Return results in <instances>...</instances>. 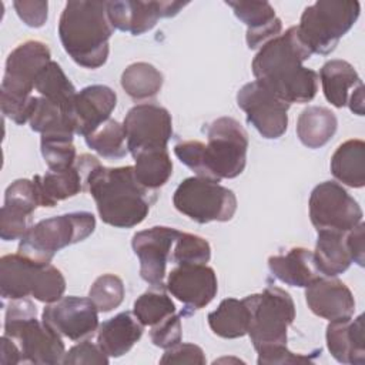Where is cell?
Returning a JSON list of instances; mask_svg holds the SVG:
<instances>
[{
  "label": "cell",
  "mask_w": 365,
  "mask_h": 365,
  "mask_svg": "<svg viewBox=\"0 0 365 365\" xmlns=\"http://www.w3.org/2000/svg\"><path fill=\"white\" fill-rule=\"evenodd\" d=\"M133 158L137 180L150 190L155 191L163 187L173 174V161L167 148L141 151Z\"/></svg>",
  "instance_id": "cell-34"
},
{
  "label": "cell",
  "mask_w": 365,
  "mask_h": 365,
  "mask_svg": "<svg viewBox=\"0 0 365 365\" xmlns=\"http://www.w3.org/2000/svg\"><path fill=\"white\" fill-rule=\"evenodd\" d=\"M167 291L184 304V314L207 307L218 291L215 271L207 264L177 265L167 277Z\"/></svg>",
  "instance_id": "cell-16"
},
{
  "label": "cell",
  "mask_w": 365,
  "mask_h": 365,
  "mask_svg": "<svg viewBox=\"0 0 365 365\" xmlns=\"http://www.w3.org/2000/svg\"><path fill=\"white\" fill-rule=\"evenodd\" d=\"M4 335L19 345L23 362L37 365L63 362L66 348L61 336L37 319V308L27 298L11 299L7 305Z\"/></svg>",
  "instance_id": "cell-6"
},
{
  "label": "cell",
  "mask_w": 365,
  "mask_h": 365,
  "mask_svg": "<svg viewBox=\"0 0 365 365\" xmlns=\"http://www.w3.org/2000/svg\"><path fill=\"white\" fill-rule=\"evenodd\" d=\"M164 83L163 74L150 63L130 64L121 74V87L133 100H145L158 94Z\"/></svg>",
  "instance_id": "cell-33"
},
{
  "label": "cell",
  "mask_w": 365,
  "mask_h": 365,
  "mask_svg": "<svg viewBox=\"0 0 365 365\" xmlns=\"http://www.w3.org/2000/svg\"><path fill=\"white\" fill-rule=\"evenodd\" d=\"M319 78L325 98L336 108L348 104L349 88L362 84L354 66L339 58L327 61L319 70Z\"/></svg>",
  "instance_id": "cell-28"
},
{
  "label": "cell",
  "mask_w": 365,
  "mask_h": 365,
  "mask_svg": "<svg viewBox=\"0 0 365 365\" xmlns=\"http://www.w3.org/2000/svg\"><path fill=\"white\" fill-rule=\"evenodd\" d=\"M181 315H170L161 322L151 327L150 338L151 342L163 349H168L181 342Z\"/></svg>",
  "instance_id": "cell-42"
},
{
  "label": "cell",
  "mask_w": 365,
  "mask_h": 365,
  "mask_svg": "<svg viewBox=\"0 0 365 365\" xmlns=\"http://www.w3.org/2000/svg\"><path fill=\"white\" fill-rule=\"evenodd\" d=\"M180 234L175 228L155 225L133 235L131 247L140 261V275L147 284H163L167 262Z\"/></svg>",
  "instance_id": "cell-17"
},
{
  "label": "cell",
  "mask_w": 365,
  "mask_h": 365,
  "mask_svg": "<svg viewBox=\"0 0 365 365\" xmlns=\"http://www.w3.org/2000/svg\"><path fill=\"white\" fill-rule=\"evenodd\" d=\"M4 205L33 214L40 207V197L34 181L27 178L13 181L4 192Z\"/></svg>",
  "instance_id": "cell-40"
},
{
  "label": "cell",
  "mask_w": 365,
  "mask_h": 365,
  "mask_svg": "<svg viewBox=\"0 0 365 365\" xmlns=\"http://www.w3.org/2000/svg\"><path fill=\"white\" fill-rule=\"evenodd\" d=\"M29 123L31 130L40 133L41 135L76 134L71 114L41 96L34 97Z\"/></svg>",
  "instance_id": "cell-31"
},
{
  "label": "cell",
  "mask_w": 365,
  "mask_h": 365,
  "mask_svg": "<svg viewBox=\"0 0 365 365\" xmlns=\"http://www.w3.org/2000/svg\"><path fill=\"white\" fill-rule=\"evenodd\" d=\"M96 217L87 211L67 212L31 225L20 238L17 252L36 264H50L56 252L90 237Z\"/></svg>",
  "instance_id": "cell-7"
},
{
  "label": "cell",
  "mask_w": 365,
  "mask_h": 365,
  "mask_svg": "<svg viewBox=\"0 0 365 365\" xmlns=\"http://www.w3.org/2000/svg\"><path fill=\"white\" fill-rule=\"evenodd\" d=\"M317 232L318 237L314 258L321 275L336 277L345 272L352 264L346 247V232L331 230H319Z\"/></svg>",
  "instance_id": "cell-26"
},
{
  "label": "cell",
  "mask_w": 365,
  "mask_h": 365,
  "mask_svg": "<svg viewBox=\"0 0 365 365\" xmlns=\"http://www.w3.org/2000/svg\"><path fill=\"white\" fill-rule=\"evenodd\" d=\"M114 90L103 84H93L80 90L73 101L71 117L76 134L87 135L110 118L115 108Z\"/></svg>",
  "instance_id": "cell-21"
},
{
  "label": "cell",
  "mask_w": 365,
  "mask_h": 365,
  "mask_svg": "<svg viewBox=\"0 0 365 365\" xmlns=\"http://www.w3.org/2000/svg\"><path fill=\"white\" fill-rule=\"evenodd\" d=\"M325 338L328 351L338 362L349 365L365 364V335L362 314L355 319L346 318L329 321Z\"/></svg>",
  "instance_id": "cell-23"
},
{
  "label": "cell",
  "mask_w": 365,
  "mask_h": 365,
  "mask_svg": "<svg viewBox=\"0 0 365 365\" xmlns=\"http://www.w3.org/2000/svg\"><path fill=\"white\" fill-rule=\"evenodd\" d=\"M309 218L319 230L348 232L362 221L359 204L348 191L335 181L318 184L309 195Z\"/></svg>",
  "instance_id": "cell-12"
},
{
  "label": "cell",
  "mask_w": 365,
  "mask_h": 365,
  "mask_svg": "<svg viewBox=\"0 0 365 365\" xmlns=\"http://www.w3.org/2000/svg\"><path fill=\"white\" fill-rule=\"evenodd\" d=\"M113 31L107 1H68L58 21L64 51L84 68H98L107 61Z\"/></svg>",
  "instance_id": "cell-4"
},
{
  "label": "cell",
  "mask_w": 365,
  "mask_h": 365,
  "mask_svg": "<svg viewBox=\"0 0 365 365\" xmlns=\"http://www.w3.org/2000/svg\"><path fill=\"white\" fill-rule=\"evenodd\" d=\"M1 355H0V362L3 365H16V364H21L23 358H21V351L19 348V345L9 336L3 335L1 336Z\"/></svg>",
  "instance_id": "cell-48"
},
{
  "label": "cell",
  "mask_w": 365,
  "mask_h": 365,
  "mask_svg": "<svg viewBox=\"0 0 365 365\" xmlns=\"http://www.w3.org/2000/svg\"><path fill=\"white\" fill-rule=\"evenodd\" d=\"M34 90L44 98L57 104L71 114L73 101L77 94L73 83L64 74L60 64L50 61L37 76ZM73 118V117H71Z\"/></svg>",
  "instance_id": "cell-32"
},
{
  "label": "cell",
  "mask_w": 365,
  "mask_h": 365,
  "mask_svg": "<svg viewBox=\"0 0 365 365\" xmlns=\"http://www.w3.org/2000/svg\"><path fill=\"white\" fill-rule=\"evenodd\" d=\"M364 228L365 224L361 221L352 230L346 232V247L351 254L352 262H356L359 267L365 264V244H364Z\"/></svg>",
  "instance_id": "cell-47"
},
{
  "label": "cell",
  "mask_w": 365,
  "mask_h": 365,
  "mask_svg": "<svg viewBox=\"0 0 365 365\" xmlns=\"http://www.w3.org/2000/svg\"><path fill=\"white\" fill-rule=\"evenodd\" d=\"M66 291V279L51 264H36L17 254L0 258V294L4 299L29 295L44 304L58 301Z\"/></svg>",
  "instance_id": "cell-8"
},
{
  "label": "cell",
  "mask_w": 365,
  "mask_h": 365,
  "mask_svg": "<svg viewBox=\"0 0 365 365\" xmlns=\"http://www.w3.org/2000/svg\"><path fill=\"white\" fill-rule=\"evenodd\" d=\"M41 321L60 336L78 341L97 331L98 309L90 298L61 297L43 309Z\"/></svg>",
  "instance_id": "cell-15"
},
{
  "label": "cell",
  "mask_w": 365,
  "mask_h": 365,
  "mask_svg": "<svg viewBox=\"0 0 365 365\" xmlns=\"http://www.w3.org/2000/svg\"><path fill=\"white\" fill-rule=\"evenodd\" d=\"M211 258V247L207 240L190 232H181L175 240L171 261L177 265L207 264Z\"/></svg>",
  "instance_id": "cell-39"
},
{
  "label": "cell",
  "mask_w": 365,
  "mask_h": 365,
  "mask_svg": "<svg viewBox=\"0 0 365 365\" xmlns=\"http://www.w3.org/2000/svg\"><path fill=\"white\" fill-rule=\"evenodd\" d=\"M234 14L247 26V44L250 48H261L267 41L279 36L282 23L268 1L238 0L225 1Z\"/></svg>",
  "instance_id": "cell-22"
},
{
  "label": "cell",
  "mask_w": 365,
  "mask_h": 365,
  "mask_svg": "<svg viewBox=\"0 0 365 365\" xmlns=\"http://www.w3.org/2000/svg\"><path fill=\"white\" fill-rule=\"evenodd\" d=\"M338 127L336 115L327 107L309 106L297 121V135L308 148L324 147L335 134Z\"/></svg>",
  "instance_id": "cell-29"
},
{
  "label": "cell",
  "mask_w": 365,
  "mask_h": 365,
  "mask_svg": "<svg viewBox=\"0 0 365 365\" xmlns=\"http://www.w3.org/2000/svg\"><path fill=\"white\" fill-rule=\"evenodd\" d=\"M268 268L281 282L299 288H307L322 277L315 264L314 252L304 247H292L285 254L271 255Z\"/></svg>",
  "instance_id": "cell-24"
},
{
  "label": "cell",
  "mask_w": 365,
  "mask_h": 365,
  "mask_svg": "<svg viewBox=\"0 0 365 365\" xmlns=\"http://www.w3.org/2000/svg\"><path fill=\"white\" fill-rule=\"evenodd\" d=\"M67 364H87V365H107L108 355L100 348L98 344H93L91 341H83L68 349L64 354L63 362Z\"/></svg>",
  "instance_id": "cell-43"
},
{
  "label": "cell",
  "mask_w": 365,
  "mask_h": 365,
  "mask_svg": "<svg viewBox=\"0 0 365 365\" xmlns=\"http://www.w3.org/2000/svg\"><path fill=\"white\" fill-rule=\"evenodd\" d=\"M88 298L94 302L98 312H110L123 302L124 284L114 274H103L93 282Z\"/></svg>",
  "instance_id": "cell-38"
},
{
  "label": "cell",
  "mask_w": 365,
  "mask_h": 365,
  "mask_svg": "<svg viewBox=\"0 0 365 365\" xmlns=\"http://www.w3.org/2000/svg\"><path fill=\"white\" fill-rule=\"evenodd\" d=\"M86 144L98 155L110 160L123 158L127 153V137L123 124L108 118L84 137Z\"/></svg>",
  "instance_id": "cell-36"
},
{
  "label": "cell",
  "mask_w": 365,
  "mask_h": 365,
  "mask_svg": "<svg viewBox=\"0 0 365 365\" xmlns=\"http://www.w3.org/2000/svg\"><path fill=\"white\" fill-rule=\"evenodd\" d=\"M87 191L96 201L101 221L115 228H131L143 222L157 200V191L137 180L134 165H97L88 177Z\"/></svg>",
  "instance_id": "cell-3"
},
{
  "label": "cell",
  "mask_w": 365,
  "mask_h": 365,
  "mask_svg": "<svg viewBox=\"0 0 365 365\" xmlns=\"http://www.w3.org/2000/svg\"><path fill=\"white\" fill-rule=\"evenodd\" d=\"M359 10L358 1L318 0L302 11L298 34L311 54L327 56L355 24Z\"/></svg>",
  "instance_id": "cell-9"
},
{
  "label": "cell",
  "mask_w": 365,
  "mask_h": 365,
  "mask_svg": "<svg viewBox=\"0 0 365 365\" xmlns=\"http://www.w3.org/2000/svg\"><path fill=\"white\" fill-rule=\"evenodd\" d=\"M160 364H195L204 365L205 355L204 351L195 344L178 342L177 345L165 349L160 359Z\"/></svg>",
  "instance_id": "cell-44"
},
{
  "label": "cell",
  "mask_w": 365,
  "mask_h": 365,
  "mask_svg": "<svg viewBox=\"0 0 365 365\" xmlns=\"http://www.w3.org/2000/svg\"><path fill=\"white\" fill-rule=\"evenodd\" d=\"M331 173L339 182L362 188L365 185V143L358 138L342 143L331 157Z\"/></svg>",
  "instance_id": "cell-27"
},
{
  "label": "cell",
  "mask_w": 365,
  "mask_h": 365,
  "mask_svg": "<svg viewBox=\"0 0 365 365\" xmlns=\"http://www.w3.org/2000/svg\"><path fill=\"white\" fill-rule=\"evenodd\" d=\"M311 56L297 26H291L259 48L252 60V74L289 106L308 103L318 91V74L302 64Z\"/></svg>",
  "instance_id": "cell-1"
},
{
  "label": "cell",
  "mask_w": 365,
  "mask_h": 365,
  "mask_svg": "<svg viewBox=\"0 0 365 365\" xmlns=\"http://www.w3.org/2000/svg\"><path fill=\"white\" fill-rule=\"evenodd\" d=\"M133 312L144 327H153L175 314V305L167 294V287H164V284H157L151 285L148 291L134 301Z\"/></svg>",
  "instance_id": "cell-35"
},
{
  "label": "cell",
  "mask_w": 365,
  "mask_h": 365,
  "mask_svg": "<svg viewBox=\"0 0 365 365\" xmlns=\"http://www.w3.org/2000/svg\"><path fill=\"white\" fill-rule=\"evenodd\" d=\"M17 16L29 26V27H41L47 20V1H29V0H17L13 3Z\"/></svg>",
  "instance_id": "cell-46"
},
{
  "label": "cell",
  "mask_w": 365,
  "mask_h": 365,
  "mask_svg": "<svg viewBox=\"0 0 365 365\" xmlns=\"http://www.w3.org/2000/svg\"><path fill=\"white\" fill-rule=\"evenodd\" d=\"M308 308L328 321L352 318L355 299L351 289L335 277H321L305 289Z\"/></svg>",
  "instance_id": "cell-20"
},
{
  "label": "cell",
  "mask_w": 365,
  "mask_h": 365,
  "mask_svg": "<svg viewBox=\"0 0 365 365\" xmlns=\"http://www.w3.org/2000/svg\"><path fill=\"white\" fill-rule=\"evenodd\" d=\"M348 106L354 114L364 115V84L354 88L351 97L348 98Z\"/></svg>",
  "instance_id": "cell-49"
},
{
  "label": "cell",
  "mask_w": 365,
  "mask_h": 365,
  "mask_svg": "<svg viewBox=\"0 0 365 365\" xmlns=\"http://www.w3.org/2000/svg\"><path fill=\"white\" fill-rule=\"evenodd\" d=\"M237 104L247 114V121L264 138L275 140L287 131L289 104L259 81L244 84L237 93Z\"/></svg>",
  "instance_id": "cell-13"
},
{
  "label": "cell",
  "mask_w": 365,
  "mask_h": 365,
  "mask_svg": "<svg viewBox=\"0 0 365 365\" xmlns=\"http://www.w3.org/2000/svg\"><path fill=\"white\" fill-rule=\"evenodd\" d=\"M258 352L257 362L259 365H282V364H299L311 362V359L302 354L291 352L287 345H274L262 348Z\"/></svg>",
  "instance_id": "cell-45"
},
{
  "label": "cell",
  "mask_w": 365,
  "mask_h": 365,
  "mask_svg": "<svg viewBox=\"0 0 365 365\" xmlns=\"http://www.w3.org/2000/svg\"><path fill=\"white\" fill-rule=\"evenodd\" d=\"M144 325L134 312H120L98 327L97 344L108 356H123L143 336Z\"/></svg>",
  "instance_id": "cell-25"
},
{
  "label": "cell",
  "mask_w": 365,
  "mask_h": 365,
  "mask_svg": "<svg viewBox=\"0 0 365 365\" xmlns=\"http://www.w3.org/2000/svg\"><path fill=\"white\" fill-rule=\"evenodd\" d=\"M31 215L14 207L3 205L0 211V237L4 241L20 240L31 224Z\"/></svg>",
  "instance_id": "cell-41"
},
{
  "label": "cell",
  "mask_w": 365,
  "mask_h": 365,
  "mask_svg": "<svg viewBox=\"0 0 365 365\" xmlns=\"http://www.w3.org/2000/svg\"><path fill=\"white\" fill-rule=\"evenodd\" d=\"M173 204L177 211L198 224L225 222L237 211V197L232 190L198 175L180 182L174 191Z\"/></svg>",
  "instance_id": "cell-11"
},
{
  "label": "cell",
  "mask_w": 365,
  "mask_h": 365,
  "mask_svg": "<svg viewBox=\"0 0 365 365\" xmlns=\"http://www.w3.org/2000/svg\"><path fill=\"white\" fill-rule=\"evenodd\" d=\"M250 309L248 335L255 348L287 345L288 327L295 319V304L291 295L275 285L267 287L259 294L244 298Z\"/></svg>",
  "instance_id": "cell-10"
},
{
  "label": "cell",
  "mask_w": 365,
  "mask_h": 365,
  "mask_svg": "<svg viewBox=\"0 0 365 365\" xmlns=\"http://www.w3.org/2000/svg\"><path fill=\"white\" fill-rule=\"evenodd\" d=\"M48 47L37 40L19 44L6 60L0 86L1 113L19 125L29 121L34 96V83L38 73L51 61Z\"/></svg>",
  "instance_id": "cell-5"
},
{
  "label": "cell",
  "mask_w": 365,
  "mask_h": 365,
  "mask_svg": "<svg viewBox=\"0 0 365 365\" xmlns=\"http://www.w3.org/2000/svg\"><path fill=\"white\" fill-rule=\"evenodd\" d=\"M40 148L48 170L57 171L68 168L77 160L76 147L73 144V135H41Z\"/></svg>",
  "instance_id": "cell-37"
},
{
  "label": "cell",
  "mask_w": 365,
  "mask_h": 365,
  "mask_svg": "<svg viewBox=\"0 0 365 365\" xmlns=\"http://www.w3.org/2000/svg\"><path fill=\"white\" fill-rule=\"evenodd\" d=\"M211 331L225 339L244 336L250 327V309L244 299L225 298L207 317Z\"/></svg>",
  "instance_id": "cell-30"
},
{
  "label": "cell",
  "mask_w": 365,
  "mask_h": 365,
  "mask_svg": "<svg viewBox=\"0 0 365 365\" xmlns=\"http://www.w3.org/2000/svg\"><path fill=\"white\" fill-rule=\"evenodd\" d=\"M100 161L90 154H81L76 163L64 170H48L44 175H34L33 181L40 197V207H54L87 190V181Z\"/></svg>",
  "instance_id": "cell-18"
},
{
  "label": "cell",
  "mask_w": 365,
  "mask_h": 365,
  "mask_svg": "<svg viewBox=\"0 0 365 365\" xmlns=\"http://www.w3.org/2000/svg\"><path fill=\"white\" fill-rule=\"evenodd\" d=\"M248 134L232 117H220L207 127V144L182 141L175 144L174 154L198 177L220 182L238 177L247 164Z\"/></svg>",
  "instance_id": "cell-2"
},
{
  "label": "cell",
  "mask_w": 365,
  "mask_h": 365,
  "mask_svg": "<svg viewBox=\"0 0 365 365\" xmlns=\"http://www.w3.org/2000/svg\"><path fill=\"white\" fill-rule=\"evenodd\" d=\"M187 4L182 1H107V14L114 29L140 36L151 30L158 19L175 16Z\"/></svg>",
  "instance_id": "cell-19"
},
{
  "label": "cell",
  "mask_w": 365,
  "mask_h": 365,
  "mask_svg": "<svg viewBox=\"0 0 365 365\" xmlns=\"http://www.w3.org/2000/svg\"><path fill=\"white\" fill-rule=\"evenodd\" d=\"M123 127L127 148L134 157L141 151L167 148L173 137V120L167 108L157 104H137L128 110Z\"/></svg>",
  "instance_id": "cell-14"
}]
</instances>
